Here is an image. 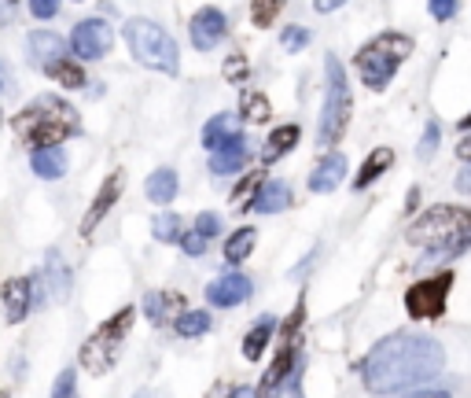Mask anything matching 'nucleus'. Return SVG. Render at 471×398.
I'll use <instances>...</instances> for the list:
<instances>
[{"instance_id":"obj_6","label":"nucleus","mask_w":471,"mask_h":398,"mask_svg":"<svg viewBox=\"0 0 471 398\" xmlns=\"http://www.w3.org/2000/svg\"><path fill=\"white\" fill-rule=\"evenodd\" d=\"M126 44L133 52V60L148 71H162V74H177V44L173 37L151 23V19H130L126 23Z\"/></svg>"},{"instance_id":"obj_44","label":"nucleus","mask_w":471,"mask_h":398,"mask_svg":"<svg viewBox=\"0 0 471 398\" xmlns=\"http://www.w3.org/2000/svg\"><path fill=\"white\" fill-rule=\"evenodd\" d=\"M346 5V0H313V8L321 12V15H332L335 8H342Z\"/></svg>"},{"instance_id":"obj_3","label":"nucleus","mask_w":471,"mask_h":398,"mask_svg":"<svg viewBox=\"0 0 471 398\" xmlns=\"http://www.w3.org/2000/svg\"><path fill=\"white\" fill-rule=\"evenodd\" d=\"M405 240L417 244V248H428L435 258H449V255H457L471 244V210L449 207V203L428 207L417 221L409 225Z\"/></svg>"},{"instance_id":"obj_24","label":"nucleus","mask_w":471,"mask_h":398,"mask_svg":"<svg viewBox=\"0 0 471 398\" xmlns=\"http://www.w3.org/2000/svg\"><path fill=\"white\" fill-rule=\"evenodd\" d=\"M299 137H303V130L299 126H280V130H273L269 133V141H265V162H276L280 155H287L294 144H299Z\"/></svg>"},{"instance_id":"obj_29","label":"nucleus","mask_w":471,"mask_h":398,"mask_svg":"<svg viewBox=\"0 0 471 398\" xmlns=\"http://www.w3.org/2000/svg\"><path fill=\"white\" fill-rule=\"evenodd\" d=\"M151 233H155V240H162V244L181 240V218H177V214H155Z\"/></svg>"},{"instance_id":"obj_38","label":"nucleus","mask_w":471,"mask_h":398,"mask_svg":"<svg viewBox=\"0 0 471 398\" xmlns=\"http://www.w3.org/2000/svg\"><path fill=\"white\" fill-rule=\"evenodd\" d=\"M247 74V67H244V55H228V63H225V78L228 82H240Z\"/></svg>"},{"instance_id":"obj_33","label":"nucleus","mask_w":471,"mask_h":398,"mask_svg":"<svg viewBox=\"0 0 471 398\" xmlns=\"http://www.w3.org/2000/svg\"><path fill=\"white\" fill-rule=\"evenodd\" d=\"M52 398H78V376H74V369L59 373V380L52 387Z\"/></svg>"},{"instance_id":"obj_27","label":"nucleus","mask_w":471,"mask_h":398,"mask_svg":"<svg viewBox=\"0 0 471 398\" xmlns=\"http://www.w3.org/2000/svg\"><path fill=\"white\" fill-rule=\"evenodd\" d=\"M255 240H258V233L255 229H236L232 237H228V244H225V258L236 266V262H244L251 251H255Z\"/></svg>"},{"instance_id":"obj_31","label":"nucleus","mask_w":471,"mask_h":398,"mask_svg":"<svg viewBox=\"0 0 471 398\" xmlns=\"http://www.w3.org/2000/svg\"><path fill=\"white\" fill-rule=\"evenodd\" d=\"M276 15H280V0H251V23H255L258 30L273 26Z\"/></svg>"},{"instance_id":"obj_4","label":"nucleus","mask_w":471,"mask_h":398,"mask_svg":"<svg viewBox=\"0 0 471 398\" xmlns=\"http://www.w3.org/2000/svg\"><path fill=\"white\" fill-rule=\"evenodd\" d=\"M409 52H412V37H405V34H380L365 48H358L353 67H358L361 82L372 92H383L390 85V78L398 74V67L409 60Z\"/></svg>"},{"instance_id":"obj_2","label":"nucleus","mask_w":471,"mask_h":398,"mask_svg":"<svg viewBox=\"0 0 471 398\" xmlns=\"http://www.w3.org/2000/svg\"><path fill=\"white\" fill-rule=\"evenodd\" d=\"M78 122H82L78 111L63 96H37L19 111L12 126H15V141L37 151V148H55L67 137H74L82 130Z\"/></svg>"},{"instance_id":"obj_46","label":"nucleus","mask_w":471,"mask_h":398,"mask_svg":"<svg viewBox=\"0 0 471 398\" xmlns=\"http://www.w3.org/2000/svg\"><path fill=\"white\" fill-rule=\"evenodd\" d=\"M137 398H151V391H140V394H137Z\"/></svg>"},{"instance_id":"obj_26","label":"nucleus","mask_w":471,"mask_h":398,"mask_svg":"<svg viewBox=\"0 0 471 398\" xmlns=\"http://www.w3.org/2000/svg\"><path fill=\"white\" fill-rule=\"evenodd\" d=\"M44 74L55 78L59 85H67V89H82L85 85V71L74 60H67V55H63V60H55L52 67H44Z\"/></svg>"},{"instance_id":"obj_40","label":"nucleus","mask_w":471,"mask_h":398,"mask_svg":"<svg viewBox=\"0 0 471 398\" xmlns=\"http://www.w3.org/2000/svg\"><path fill=\"white\" fill-rule=\"evenodd\" d=\"M255 189H258V174H251V178H244V181H240V189H236V196H232V199H236V203H240V199H247V196H251Z\"/></svg>"},{"instance_id":"obj_8","label":"nucleus","mask_w":471,"mask_h":398,"mask_svg":"<svg viewBox=\"0 0 471 398\" xmlns=\"http://www.w3.org/2000/svg\"><path fill=\"white\" fill-rule=\"evenodd\" d=\"M299 321H303V306L294 310L291 317H287V325H284V344H280V354L273 358V365H269V373L262 376V383H258V398H276L280 394V387L287 383V376L294 373V365H299Z\"/></svg>"},{"instance_id":"obj_19","label":"nucleus","mask_w":471,"mask_h":398,"mask_svg":"<svg viewBox=\"0 0 471 398\" xmlns=\"http://www.w3.org/2000/svg\"><path fill=\"white\" fill-rule=\"evenodd\" d=\"M144 310H148V317H151L155 325H169L177 314L185 310V299L177 296V292H151V296L144 299Z\"/></svg>"},{"instance_id":"obj_41","label":"nucleus","mask_w":471,"mask_h":398,"mask_svg":"<svg viewBox=\"0 0 471 398\" xmlns=\"http://www.w3.org/2000/svg\"><path fill=\"white\" fill-rule=\"evenodd\" d=\"M405 398H453L446 387H428V391H412V394H405Z\"/></svg>"},{"instance_id":"obj_43","label":"nucleus","mask_w":471,"mask_h":398,"mask_svg":"<svg viewBox=\"0 0 471 398\" xmlns=\"http://www.w3.org/2000/svg\"><path fill=\"white\" fill-rule=\"evenodd\" d=\"M457 189L464 192V196H471V162L460 170V174H457Z\"/></svg>"},{"instance_id":"obj_45","label":"nucleus","mask_w":471,"mask_h":398,"mask_svg":"<svg viewBox=\"0 0 471 398\" xmlns=\"http://www.w3.org/2000/svg\"><path fill=\"white\" fill-rule=\"evenodd\" d=\"M457 159H464V162H471V133H467V137H464V141L457 144Z\"/></svg>"},{"instance_id":"obj_20","label":"nucleus","mask_w":471,"mask_h":398,"mask_svg":"<svg viewBox=\"0 0 471 398\" xmlns=\"http://www.w3.org/2000/svg\"><path fill=\"white\" fill-rule=\"evenodd\" d=\"M244 130H240V119L232 115V111H221V115H214L210 122H207V130H203V144L214 151V148H221L225 141H232V137H240Z\"/></svg>"},{"instance_id":"obj_1","label":"nucleus","mask_w":471,"mask_h":398,"mask_svg":"<svg viewBox=\"0 0 471 398\" xmlns=\"http://www.w3.org/2000/svg\"><path fill=\"white\" fill-rule=\"evenodd\" d=\"M446 365V351L431 335H412L398 332L387 335L365 354L361 362V380L372 394H398L409 387H420L431 376H438Z\"/></svg>"},{"instance_id":"obj_7","label":"nucleus","mask_w":471,"mask_h":398,"mask_svg":"<svg viewBox=\"0 0 471 398\" xmlns=\"http://www.w3.org/2000/svg\"><path fill=\"white\" fill-rule=\"evenodd\" d=\"M130 325H133V306L118 310L111 321H103V325L85 339V347H82V365H85L92 376H100V373H107V369L114 365L118 347H122V339H126Z\"/></svg>"},{"instance_id":"obj_17","label":"nucleus","mask_w":471,"mask_h":398,"mask_svg":"<svg viewBox=\"0 0 471 398\" xmlns=\"http://www.w3.org/2000/svg\"><path fill=\"white\" fill-rule=\"evenodd\" d=\"M247 166V141H244V133L240 137H232V141H225L221 148H214V155H210V170L214 174H236V170H244Z\"/></svg>"},{"instance_id":"obj_10","label":"nucleus","mask_w":471,"mask_h":398,"mask_svg":"<svg viewBox=\"0 0 471 398\" xmlns=\"http://www.w3.org/2000/svg\"><path fill=\"white\" fill-rule=\"evenodd\" d=\"M111 44H114V37H111V26L103 19H82L71 34V48L78 60H103Z\"/></svg>"},{"instance_id":"obj_12","label":"nucleus","mask_w":471,"mask_h":398,"mask_svg":"<svg viewBox=\"0 0 471 398\" xmlns=\"http://www.w3.org/2000/svg\"><path fill=\"white\" fill-rule=\"evenodd\" d=\"M247 296H251V277L244 273H221L207 288V303L214 306H240Z\"/></svg>"},{"instance_id":"obj_36","label":"nucleus","mask_w":471,"mask_h":398,"mask_svg":"<svg viewBox=\"0 0 471 398\" xmlns=\"http://www.w3.org/2000/svg\"><path fill=\"white\" fill-rule=\"evenodd\" d=\"M435 148H438V126L431 122V126H428V133L420 137V148H417V155H420V159H431V155H435Z\"/></svg>"},{"instance_id":"obj_35","label":"nucleus","mask_w":471,"mask_h":398,"mask_svg":"<svg viewBox=\"0 0 471 398\" xmlns=\"http://www.w3.org/2000/svg\"><path fill=\"white\" fill-rule=\"evenodd\" d=\"M428 8H431V15L438 23H449L457 15V0H428Z\"/></svg>"},{"instance_id":"obj_42","label":"nucleus","mask_w":471,"mask_h":398,"mask_svg":"<svg viewBox=\"0 0 471 398\" xmlns=\"http://www.w3.org/2000/svg\"><path fill=\"white\" fill-rule=\"evenodd\" d=\"M15 19V0H0V26H8Z\"/></svg>"},{"instance_id":"obj_28","label":"nucleus","mask_w":471,"mask_h":398,"mask_svg":"<svg viewBox=\"0 0 471 398\" xmlns=\"http://www.w3.org/2000/svg\"><path fill=\"white\" fill-rule=\"evenodd\" d=\"M177 332H181L185 339H196V335L210 332V314L207 310H185L181 317H177Z\"/></svg>"},{"instance_id":"obj_37","label":"nucleus","mask_w":471,"mask_h":398,"mask_svg":"<svg viewBox=\"0 0 471 398\" xmlns=\"http://www.w3.org/2000/svg\"><path fill=\"white\" fill-rule=\"evenodd\" d=\"M59 12V0H30V15L34 19H52Z\"/></svg>"},{"instance_id":"obj_5","label":"nucleus","mask_w":471,"mask_h":398,"mask_svg":"<svg viewBox=\"0 0 471 398\" xmlns=\"http://www.w3.org/2000/svg\"><path fill=\"white\" fill-rule=\"evenodd\" d=\"M350 111H353V96H350L346 71L339 63V55L328 52L324 55V111H321V130H317L321 148H328L342 137V130L350 122Z\"/></svg>"},{"instance_id":"obj_9","label":"nucleus","mask_w":471,"mask_h":398,"mask_svg":"<svg viewBox=\"0 0 471 398\" xmlns=\"http://www.w3.org/2000/svg\"><path fill=\"white\" fill-rule=\"evenodd\" d=\"M449 288H453V273H435L428 280H417L412 288L405 292V310L412 321H431L446 310V299H449Z\"/></svg>"},{"instance_id":"obj_39","label":"nucleus","mask_w":471,"mask_h":398,"mask_svg":"<svg viewBox=\"0 0 471 398\" xmlns=\"http://www.w3.org/2000/svg\"><path fill=\"white\" fill-rule=\"evenodd\" d=\"M181 248H185V255H203L207 251V237L188 233V237H181Z\"/></svg>"},{"instance_id":"obj_14","label":"nucleus","mask_w":471,"mask_h":398,"mask_svg":"<svg viewBox=\"0 0 471 398\" xmlns=\"http://www.w3.org/2000/svg\"><path fill=\"white\" fill-rule=\"evenodd\" d=\"M34 280L30 277H12L5 288H0V299H5V314H8V321L12 325H19L26 314H30V306H34Z\"/></svg>"},{"instance_id":"obj_21","label":"nucleus","mask_w":471,"mask_h":398,"mask_svg":"<svg viewBox=\"0 0 471 398\" xmlns=\"http://www.w3.org/2000/svg\"><path fill=\"white\" fill-rule=\"evenodd\" d=\"M287 203H291L287 185H284V181H265V185L258 189V196L251 199V210H255V214H280Z\"/></svg>"},{"instance_id":"obj_30","label":"nucleus","mask_w":471,"mask_h":398,"mask_svg":"<svg viewBox=\"0 0 471 398\" xmlns=\"http://www.w3.org/2000/svg\"><path fill=\"white\" fill-rule=\"evenodd\" d=\"M240 111H244V119L247 122H269V100L262 96V92H247L244 96V103H240Z\"/></svg>"},{"instance_id":"obj_25","label":"nucleus","mask_w":471,"mask_h":398,"mask_svg":"<svg viewBox=\"0 0 471 398\" xmlns=\"http://www.w3.org/2000/svg\"><path fill=\"white\" fill-rule=\"evenodd\" d=\"M273 328H276V321H273V317H262V321L247 332V339H244V358H247V362H258V358H262V351H265V344H269Z\"/></svg>"},{"instance_id":"obj_32","label":"nucleus","mask_w":471,"mask_h":398,"mask_svg":"<svg viewBox=\"0 0 471 398\" xmlns=\"http://www.w3.org/2000/svg\"><path fill=\"white\" fill-rule=\"evenodd\" d=\"M310 41H313V34H310L306 26H284V34H280L284 52H303Z\"/></svg>"},{"instance_id":"obj_22","label":"nucleus","mask_w":471,"mask_h":398,"mask_svg":"<svg viewBox=\"0 0 471 398\" xmlns=\"http://www.w3.org/2000/svg\"><path fill=\"white\" fill-rule=\"evenodd\" d=\"M390 162H394V151L390 148H376L369 159H365V166L358 170V178H353V189H369V185H376L383 174H387V170H390Z\"/></svg>"},{"instance_id":"obj_18","label":"nucleus","mask_w":471,"mask_h":398,"mask_svg":"<svg viewBox=\"0 0 471 398\" xmlns=\"http://www.w3.org/2000/svg\"><path fill=\"white\" fill-rule=\"evenodd\" d=\"M30 166H34V174L37 178H44V181H59L67 174V155H63V148H37L34 155H30Z\"/></svg>"},{"instance_id":"obj_13","label":"nucleus","mask_w":471,"mask_h":398,"mask_svg":"<svg viewBox=\"0 0 471 398\" xmlns=\"http://www.w3.org/2000/svg\"><path fill=\"white\" fill-rule=\"evenodd\" d=\"M122 196V170H114V174L103 181V189L96 192V199H92V207H89V214L82 218V237H92V229L96 225L111 214V207H114V199Z\"/></svg>"},{"instance_id":"obj_47","label":"nucleus","mask_w":471,"mask_h":398,"mask_svg":"<svg viewBox=\"0 0 471 398\" xmlns=\"http://www.w3.org/2000/svg\"><path fill=\"white\" fill-rule=\"evenodd\" d=\"M0 398H8V391H0Z\"/></svg>"},{"instance_id":"obj_15","label":"nucleus","mask_w":471,"mask_h":398,"mask_svg":"<svg viewBox=\"0 0 471 398\" xmlns=\"http://www.w3.org/2000/svg\"><path fill=\"white\" fill-rule=\"evenodd\" d=\"M346 178V155L342 151H332L324 155L317 166H313V174H310V192L324 196V192H335Z\"/></svg>"},{"instance_id":"obj_11","label":"nucleus","mask_w":471,"mask_h":398,"mask_svg":"<svg viewBox=\"0 0 471 398\" xmlns=\"http://www.w3.org/2000/svg\"><path fill=\"white\" fill-rule=\"evenodd\" d=\"M188 34H192V44H196L199 52H210V48L228 34V23H225V15H221L217 8H203V12L192 15Z\"/></svg>"},{"instance_id":"obj_23","label":"nucleus","mask_w":471,"mask_h":398,"mask_svg":"<svg viewBox=\"0 0 471 398\" xmlns=\"http://www.w3.org/2000/svg\"><path fill=\"white\" fill-rule=\"evenodd\" d=\"M144 192H148V199H151V203H159V207L173 203V196H177V174H173L169 166L155 170V174L148 178V185H144Z\"/></svg>"},{"instance_id":"obj_16","label":"nucleus","mask_w":471,"mask_h":398,"mask_svg":"<svg viewBox=\"0 0 471 398\" xmlns=\"http://www.w3.org/2000/svg\"><path fill=\"white\" fill-rule=\"evenodd\" d=\"M67 55V44H63V37L59 34H52V30H34L30 34V60L44 71V67H52L55 60H63Z\"/></svg>"},{"instance_id":"obj_34","label":"nucleus","mask_w":471,"mask_h":398,"mask_svg":"<svg viewBox=\"0 0 471 398\" xmlns=\"http://www.w3.org/2000/svg\"><path fill=\"white\" fill-rule=\"evenodd\" d=\"M196 233H199V237H207V240H210V237H217V233H221V218H217V214H210V210H207V214H199V218H196Z\"/></svg>"}]
</instances>
